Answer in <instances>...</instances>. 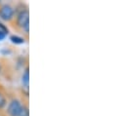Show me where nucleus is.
I'll use <instances>...</instances> for the list:
<instances>
[{
	"label": "nucleus",
	"mask_w": 126,
	"mask_h": 116,
	"mask_svg": "<svg viewBox=\"0 0 126 116\" xmlns=\"http://www.w3.org/2000/svg\"><path fill=\"white\" fill-rule=\"evenodd\" d=\"M6 102H7V100H6L5 95L2 92H0V109H2L6 105Z\"/></svg>",
	"instance_id": "nucleus-6"
},
{
	"label": "nucleus",
	"mask_w": 126,
	"mask_h": 116,
	"mask_svg": "<svg viewBox=\"0 0 126 116\" xmlns=\"http://www.w3.org/2000/svg\"><path fill=\"white\" fill-rule=\"evenodd\" d=\"M4 38H5V34H4V33H2V32L0 31V41H1V40H3Z\"/></svg>",
	"instance_id": "nucleus-8"
},
{
	"label": "nucleus",
	"mask_w": 126,
	"mask_h": 116,
	"mask_svg": "<svg viewBox=\"0 0 126 116\" xmlns=\"http://www.w3.org/2000/svg\"><path fill=\"white\" fill-rule=\"evenodd\" d=\"M10 39L15 44H23V43H25V39L23 37H20V36H17V35H12L10 37Z\"/></svg>",
	"instance_id": "nucleus-5"
},
{
	"label": "nucleus",
	"mask_w": 126,
	"mask_h": 116,
	"mask_svg": "<svg viewBox=\"0 0 126 116\" xmlns=\"http://www.w3.org/2000/svg\"><path fill=\"white\" fill-rule=\"evenodd\" d=\"M1 70H2V66H1V63H0V72H1Z\"/></svg>",
	"instance_id": "nucleus-9"
},
{
	"label": "nucleus",
	"mask_w": 126,
	"mask_h": 116,
	"mask_svg": "<svg viewBox=\"0 0 126 116\" xmlns=\"http://www.w3.org/2000/svg\"><path fill=\"white\" fill-rule=\"evenodd\" d=\"M29 83H30V71H29V66H27L23 74V84L27 89H29Z\"/></svg>",
	"instance_id": "nucleus-4"
},
{
	"label": "nucleus",
	"mask_w": 126,
	"mask_h": 116,
	"mask_svg": "<svg viewBox=\"0 0 126 116\" xmlns=\"http://www.w3.org/2000/svg\"><path fill=\"white\" fill-rule=\"evenodd\" d=\"M16 25L18 28L23 29L26 33L30 31V13L28 9H22L18 11L16 18Z\"/></svg>",
	"instance_id": "nucleus-1"
},
{
	"label": "nucleus",
	"mask_w": 126,
	"mask_h": 116,
	"mask_svg": "<svg viewBox=\"0 0 126 116\" xmlns=\"http://www.w3.org/2000/svg\"><path fill=\"white\" fill-rule=\"evenodd\" d=\"M23 109V105L21 102L17 99H14L10 102L7 107V114L8 116H20Z\"/></svg>",
	"instance_id": "nucleus-2"
},
{
	"label": "nucleus",
	"mask_w": 126,
	"mask_h": 116,
	"mask_svg": "<svg viewBox=\"0 0 126 116\" xmlns=\"http://www.w3.org/2000/svg\"><path fill=\"white\" fill-rule=\"evenodd\" d=\"M0 31L6 35V34H8V32H9V29H7V27H5L3 24H1V23H0Z\"/></svg>",
	"instance_id": "nucleus-7"
},
{
	"label": "nucleus",
	"mask_w": 126,
	"mask_h": 116,
	"mask_svg": "<svg viewBox=\"0 0 126 116\" xmlns=\"http://www.w3.org/2000/svg\"><path fill=\"white\" fill-rule=\"evenodd\" d=\"M14 17V9L7 4L0 6V18L4 21H11Z\"/></svg>",
	"instance_id": "nucleus-3"
}]
</instances>
